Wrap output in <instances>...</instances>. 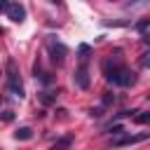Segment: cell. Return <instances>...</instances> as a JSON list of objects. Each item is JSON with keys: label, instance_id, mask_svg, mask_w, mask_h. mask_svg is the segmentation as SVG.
Masks as SVG:
<instances>
[{"label": "cell", "instance_id": "6da1fadb", "mask_svg": "<svg viewBox=\"0 0 150 150\" xmlns=\"http://www.w3.org/2000/svg\"><path fill=\"white\" fill-rule=\"evenodd\" d=\"M101 68H103V77L117 87H131L136 82V75L127 68V63L120 59V54H115V56L110 54L108 59H103Z\"/></svg>", "mask_w": 150, "mask_h": 150}, {"label": "cell", "instance_id": "7a4b0ae2", "mask_svg": "<svg viewBox=\"0 0 150 150\" xmlns=\"http://www.w3.org/2000/svg\"><path fill=\"white\" fill-rule=\"evenodd\" d=\"M5 70H7V89H9L14 96L23 98V96H26V91H23V84H21L19 70H16V61H14V59H7V63H5Z\"/></svg>", "mask_w": 150, "mask_h": 150}, {"label": "cell", "instance_id": "3957f363", "mask_svg": "<svg viewBox=\"0 0 150 150\" xmlns=\"http://www.w3.org/2000/svg\"><path fill=\"white\" fill-rule=\"evenodd\" d=\"M47 49H49V59H52L54 63H63V59H66V54H68L66 45H61V42H54V40H49Z\"/></svg>", "mask_w": 150, "mask_h": 150}, {"label": "cell", "instance_id": "277c9868", "mask_svg": "<svg viewBox=\"0 0 150 150\" xmlns=\"http://www.w3.org/2000/svg\"><path fill=\"white\" fill-rule=\"evenodd\" d=\"M7 16H9L14 23H21V21L26 19V7L19 5V2H9V7H7Z\"/></svg>", "mask_w": 150, "mask_h": 150}, {"label": "cell", "instance_id": "5b68a950", "mask_svg": "<svg viewBox=\"0 0 150 150\" xmlns=\"http://www.w3.org/2000/svg\"><path fill=\"white\" fill-rule=\"evenodd\" d=\"M73 82H75V87H80V89H89V70H87V66H80V68L75 70Z\"/></svg>", "mask_w": 150, "mask_h": 150}, {"label": "cell", "instance_id": "8992f818", "mask_svg": "<svg viewBox=\"0 0 150 150\" xmlns=\"http://www.w3.org/2000/svg\"><path fill=\"white\" fill-rule=\"evenodd\" d=\"M148 138V134H138V136H124V138H117L112 145L115 148H122V145H134V143H141V141H145Z\"/></svg>", "mask_w": 150, "mask_h": 150}, {"label": "cell", "instance_id": "52a82bcc", "mask_svg": "<svg viewBox=\"0 0 150 150\" xmlns=\"http://www.w3.org/2000/svg\"><path fill=\"white\" fill-rule=\"evenodd\" d=\"M89 54H91V47H89V45H80V47H77V59H80V66H87Z\"/></svg>", "mask_w": 150, "mask_h": 150}, {"label": "cell", "instance_id": "ba28073f", "mask_svg": "<svg viewBox=\"0 0 150 150\" xmlns=\"http://www.w3.org/2000/svg\"><path fill=\"white\" fill-rule=\"evenodd\" d=\"M33 73H35V80H40L42 84H49V82H52V75H49V73H45V70L40 68V63H35V66H33Z\"/></svg>", "mask_w": 150, "mask_h": 150}, {"label": "cell", "instance_id": "9c48e42d", "mask_svg": "<svg viewBox=\"0 0 150 150\" xmlns=\"http://www.w3.org/2000/svg\"><path fill=\"white\" fill-rule=\"evenodd\" d=\"M70 143H73V136L68 134V136H61V138H59L49 150H68V148H70Z\"/></svg>", "mask_w": 150, "mask_h": 150}, {"label": "cell", "instance_id": "30bf717a", "mask_svg": "<svg viewBox=\"0 0 150 150\" xmlns=\"http://www.w3.org/2000/svg\"><path fill=\"white\" fill-rule=\"evenodd\" d=\"M14 138L16 141H28V138H33V129L30 127H21V129L14 131Z\"/></svg>", "mask_w": 150, "mask_h": 150}, {"label": "cell", "instance_id": "8fae6325", "mask_svg": "<svg viewBox=\"0 0 150 150\" xmlns=\"http://www.w3.org/2000/svg\"><path fill=\"white\" fill-rule=\"evenodd\" d=\"M38 98H40V103H42V105H52V103L56 101V94H52V91H40V94H38Z\"/></svg>", "mask_w": 150, "mask_h": 150}, {"label": "cell", "instance_id": "7c38bea8", "mask_svg": "<svg viewBox=\"0 0 150 150\" xmlns=\"http://www.w3.org/2000/svg\"><path fill=\"white\" fill-rule=\"evenodd\" d=\"M148 26H150V19H141V21L136 23V30L143 35V40H148Z\"/></svg>", "mask_w": 150, "mask_h": 150}, {"label": "cell", "instance_id": "4fadbf2b", "mask_svg": "<svg viewBox=\"0 0 150 150\" xmlns=\"http://www.w3.org/2000/svg\"><path fill=\"white\" fill-rule=\"evenodd\" d=\"M141 115H134V122H138V124H145L148 120H150V112H145V110H138Z\"/></svg>", "mask_w": 150, "mask_h": 150}, {"label": "cell", "instance_id": "5bb4252c", "mask_svg": "<svg viewBox=\"0 0 150 150\" xmlns=\"http://www.w3.org/2000/svg\"><path fill=\"white\" fill-rule=\"evenodd\" d=\"M0 120H2V122H12V120H14V112H12V110H5V112L0 115Z\"/></svg>", "mask_w": 150, "mask_h": 150}, {"label": "cell", "instance_id": "9a60e30c", "mask_svg": "<svg viewBox=\"0 0 150 150\" xmlns=\"http://www.w3.org/2000/svg\"><path fill=\"white\" fill-rule=\"evenodd\" d=\"M108 131H110V134H122V131H124V127H122V124H115V127H110Z\"/></svg>", "mask_w": 150, "mask_h": 150}, {"label": "cell", "instance_id": "2e32d148", "mask_svg": "<svg viewBox=\"0 0 150 150\" xmlns=\"http://www.w3.org/2000/svg\"><path fill=\"white\" fill-rule=\"evenodd\" d=\"M110 103H115V96L105 94V96H103V105H110Z\"/></svg>", "mask_w": 150, "mask_h": 150}, {"label": "cell", "instance_id": "e0dca14e", "mask_svg": "<svg viewBox=\"0 0 150 150\" xmlns=\"http://www.w3.org/2000/svg\"><path fill=\"white\" fill-rule=\"evenodd\" d=\"M7 7H9V2L7 0H0V14H7Z\"/></svg>", "mask_w": 150, "mask_h": 150}, {"label": "cell", "instance_id": "ac0fdd59", "mask_svg": "<svg viewBox=\"0 0 150 150\" xmlns=\"http://www.w3.org/2000/svg\"><path fill=\"white\" fill-rule=\"evenodd\" d=\"M148 63H150V54H148V52H145V54H143V56H141V66H148Z\"/></svg>", "mask_w": 150, "mask_h": 150}]
</instances>
